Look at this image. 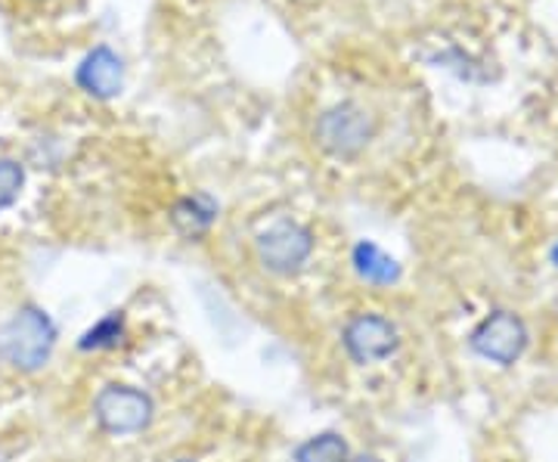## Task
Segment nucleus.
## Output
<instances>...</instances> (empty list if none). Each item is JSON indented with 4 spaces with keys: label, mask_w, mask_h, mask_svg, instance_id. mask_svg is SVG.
<instances>
[{
    "label": "nucleus",
    "mask_w": 558,
    "mask_h": 462,
    "mask_svg": "<svg viewBox=\"0 0 558 462\" xmlns=\"http://www.w3.org/2000/svg\"><path fill=\"white\" fill-rule=\"evenodd\" d=\"M57 323L35 304L20 307L0 326V357L20 373H38L57 348Z\"/></svg>",
    "instance_id": "obj_1"
},
{
    "label": "nucleus",
    "mask_w": 558,
    "mask_h": 462,
    "mask_svg": "<svg viewBox=\"0 0 558 462\" xmlns=\"http://www.w3.org/2000/svg\"><path fill=\"white\" fill-rule=\"evenodd\" d=\"M376 137V119L360 102H336L314 124V141L332 159H357Z\"/></svg>",
    "instance_id": "obj_2"
},
{
    "label": "nucleus",
    "mask_w": 558,
    "mask_h": 462,
    "mask_svg": "<svg viewBox=\"0 0 558 462\" xmlns=\"http://www.w3.org/2000/svg\"><path fill=\"white\" fill-rule=\"evenodd\" d=\"M314 252V233L299 221H277L274 227L260 230L255 240V255L264 270L289 277L299 273Z\"/></svg>",
    "instance_id": "obj_3"
},
{
    "label": "nucleus",
    "mask_w": 558,
    "mask_h": 462,
    "mask_svg": "<svg viewBox=\"0 0 558 462\" xmlns=\"http://www.w3.org/2000/svg\"><path fill=\"white\" fill-rule=\"evenodd\" d=\"M156 403L146 391L131 385H106L94 398V420L109 435H137L149 428Z\"/></svg>",
    "instance_id": "obj_4"
},
{
    "label": "nucleus",
    "mask_w": 558,
    "mask_h": 462,
    "mask_svg": "<svg viewBox=\"0 0 558 462\" xmlns=\"http://www.w3.org/2000/svg\"><path fill=\"white\" fill-rule=\"evenodd\" d=\"M527 326L519 314L512 311H494L472 329L469 344L472 351L484 361L499 363V366H512L527 348Z\"/></svg>",
    "instance_id": "obj_5"
},
{
    "label": "nucleus",
    "mask_w": 558,
    "mask_h": 462,
    "mask_svg": "<svg viewBox=\"0 0 558 462\" xmlns=\"http://www.w3.org/2000/svg\"><path fill=\"white\" fill-rule=\"evenodd\" d=\"M341 344L354 363H379L398 351V326L379 314H357L344 326Z\"/></svg>",
    "instance_id": "obj_6"
},
{
    "label": "nucleus",
    "mask_w": 558,
    "mask_h": 462,
    "mask_svg": "<svg viewBox=\"0 0 558 462\" xmlns=\"http://www.w3.org/2000/svg\"><path fill=\"white\" fill-rule=\"evenodd\" d=\"M75 84L94 100H112L124 87V62L112 47H94L75 69Z\"/></svg>",
    "instance_id": "obj_7"
},
{
    "label": "nucleus",
    "mask_w": 558,
    "mask_h": 462,
    "mask_svg": "<svg viewBox=\"0 0 558 462\" xmlns=\"http://www.w3.org/2000/svg\"><path fill=\"white\" fill-rule=\"evenodd\" d=\"M218 221V202L208 193H193L174 202L171 208V227L183 240H202Z\"/></svg>",
    "instance_id": "obj_8"
},
{
    "label": "nucleus",
    "mask_w": 558,
    "mask_h": 462,
    "mask_svg": "<svg viewBox=\"0 0 558 462\" xmlns=\"http://www.w3.org/2000/svg\"><path fill=\"white\" fill-rule=\"evenodd\" d=\"M351 264L360 280L373 282V285H391L400 280V264L388 252H381L376 242H357L351 252Z\"/></svg>",
    "instance_id": "obj_9"
},
{
    "label": "nucleus",
    "mask_w": 558,
    "mask_h": 462,
    "mask_svg": "<svg viewBox=\"0 0 558 462\" xmlns=\"http://www.w3.org/2000/svg\"><path fill=\"white\" fill-rule=\"evenodd\" d=\"M351 447L336 431H323L317 438L304 441L295 450V462H348Z\"/></svg>",
    "instance_id": "obj_10"
},
{
    "label": "nucleus",
    "mask_w": 558,
    "mask_h": 462,
    "mask_svg": "<svg viewBox=\"0 0 558 462\" xmlns=\"http://www.w3.org/2000/svg\"><path fill=\"white\" fill-rule=\"evenodd\" d=\"M124 339V314L121 311H112L106 314L102 320H97L84 336H81L78 348L81 351H109Z\"/></svg>",
    "instance_id": "obj_11"
},
{
    "label": "nucleus",
    "mask_w": 558,
    "mask_h": 462,
    "mask_svg": "<svg viewBox=\"0 0 558 462\" xmlns=\"http://www.w3.org/2000/svg\"><path fill=\"white\" fill-rule=\"evenodd\" d=\"M25 186V168L16 159H0V211L20 199Z\"/></svg>",
    "instance_id": "obj_12"
},
{
    "label": "nucleus",
    "mask_w": 558,
    "mask_h": 462,
    "mask_svg": "<svg viewBox=\"0 0 558 462\" xmlns=\"http://www.w3.org/2000/svg\"><path fill=\"white\" fill-rule=\"evenodd\" d=\"M348 462H381L379 457H366V453H363V457H354V460H348Z\"/></svg>",
    "instance_id": "obj_13"
},
{
    "label": "nucleus",
    "mask_w": 558,
    "mask_h": 462,
    "mask_svg": "<svg viewBox=\"0 0 558 462\" xmlns=\"http://www.w3.org/2000/svg\"><path fill=\"white\" fill-rule=\"evenodd\" d=\"M549 258H553V264H556V267H558V242H556V245H553V252H549Z\"/></svg>",
    "instance_id": "obj_14"
},
{
    "label": "nucleus",
    "mask_w": 558,
    "mask_h": 462,
    "mask_svg": "<svg viewBox=\"0 0 558 462\" xmlns=\"http://www.w3.org/2000/svg\"><path fill=\"white\" fill-rule=\"evenodd\" d=\"M178 462H193V460H178Z\"/></svg>",
    "instance_id": "obj_15"
}]
</instances>
